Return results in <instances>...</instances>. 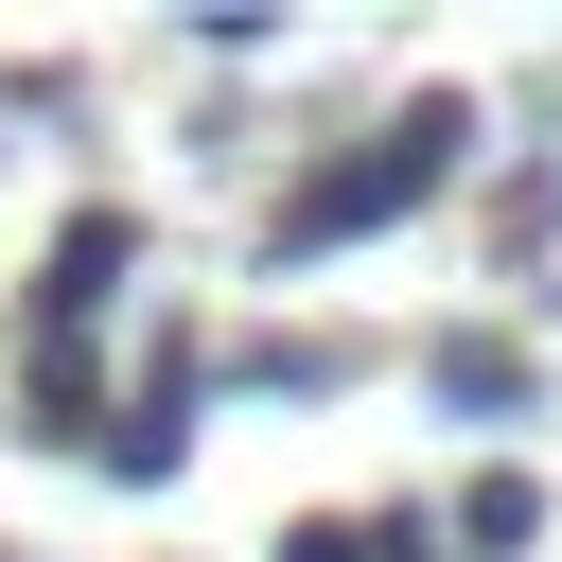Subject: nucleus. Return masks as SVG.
Returning a JSON list of instances; mask_svg holds the SVG:
<instances>
[{
    "instance_id": "nucleus-1",
    "label": "nucleus",
    "mask_w": 562,
    "mask_h": 562,
    "mask_svg": "<svg viewBox=\"0 0 562 562\" xmlns=\"http://www.w3.org/2000/svg\"><path fill=\"white\" fill-rule=\"evenodd\" d=\"M457 158H474V105L457 88H422V105H386L351 158H316L281 211H263V263H334V246H369V228H404L422 193H457Z\"/></svg>"
},
{
    "instance_id": "nucleus-2",
    "label": "nucleus",
    "mask_w": 562,
    "mask_h": 562,
    "mask_svg": "<svg viewBox=\"0 0 562 562\" xmlns=\"http://www.w3.org/2000/svg\"><path fill=\"white\" fill-rule=\"evenodd\" d=\"M123 263H140V211H70L53 263H35V351H70V334L123 299Z\"/></svg>"
},
{
    "instance_id": "nucleus-3",
    "label": "nucleus",
    "mask_w": 562,
    "mask_h": 562,
    "mask_svg": "<svg viewBox=\"0 0 562 562\" xmlns=\"http://www.w3.org/2000/svg\"><path fill=\"white\" fill-rule=\"evenodd\" d=\"M422 386H439L457 422H527V404H544V369H527L509 334H422Z\"/></svg>"
},
{
    "instance_id": "nucleus-4",
    "label": "nucleus",
    "mask_w": 562,
    "mask_h": 562,
    "mask_svg": "<svg viewBox=\"0 0 562 562\" xmlns=\"http://www.w3.org/2000/svg\"><path fill=\"white\" fill-rule=\"evenodd\" d=\"M422 527H439V544H474V562H509V544H544V474H509V457H492V474H457V509H422Z\"/></svg>"
},
{
    "instance_id": "nucleus-5",
    "label": "nucleus",
    "mask_w": 562,
    "mask_h": 562,
    "mask_svg": "<svg viewBox=\"0 0 562 562\" xmlns=\"http://www.w3.org/2000/svg\"><path fill=\"white\" fill-rule=\"evenodd\" d=\"M88 457H105V474H123V492H158V474H176V457H193V404H176V386H158V404H123V422H105V439H88Z\"/></svg>"
},
{
    "instance_id": "nucleus-6",
    "label": "nucleus",
    "mask_w": 562,
    "mask_h": 562,
    "mask_svg": "<svg viewBox=\"0 0 562 562\" xmlns=\"http://www.w3.org/2000/svg\"><path fill=\"white\" fill-rule=\"evenodd\" d=\"M35 439H88V351H35Z\"/></svg>"
},
{
    "instance_id": "nucleus-7",
    "label": "nucleus",
    "mask_w": 562,
    "mask_h": 562,
    "mask_svg": "<svg viewBox=\"0 0 562 562\" xmlns=\"http://www.w3.org/2000/svg\"><path fill=\"white\" fill-rule=\"evenodd\" d=\"M281 562H369V509H299V527H281Z\"/></svg>"
},
{
    "instance_id": "nucleus-8",
    "label": "nucleus",
    "mask_w": 562,
    "mask_h": 562,
    "mask_svg": "<svg viewBox=\"0 0 562 562\" xmlns=\"http://www.w3.org/2000/svg\"><path fill=\"white\" fill-rule=\"evenodd\" d=\"M369 562H439V527H422V509H386V527H369Z\"/></svg>"
}]
</instances>
